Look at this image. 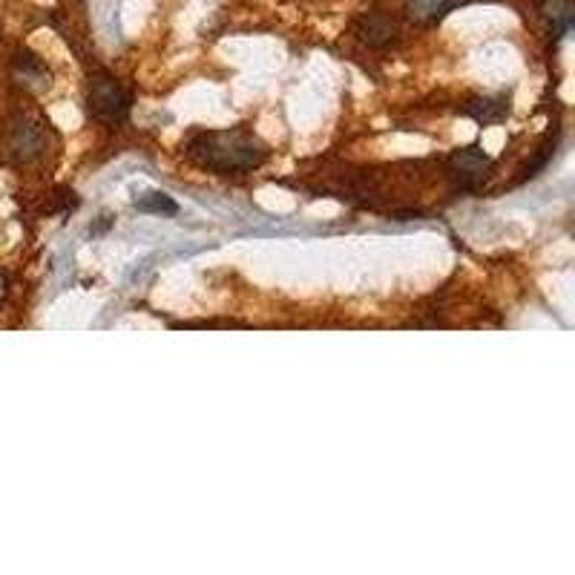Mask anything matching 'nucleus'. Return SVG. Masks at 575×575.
I'll use <instances>...</instances> for the list:
<instances>
[{"instance_id":"obj_7","label":"nucleus","mask_w":575,"mask_h":575,"mask_svg":"<svg viewBox=\"0 0 575 575\" xmlns=\"http://www.w3.org/2000/svg\"><path fill=\"white\" fill-rule=\"evenodd\" d=\"M538 12L550 26L552 38H561V35L570 32L575 15L573 0H538Z\"/></svg>"},{"instance_id":"obj_5","label":"nucleus","mask_w":575,"mask_h":575,"mask_svg":"<svg viewBox=\"0 0 575 575\" xmlns=\"http://www.w3.org/2000/svg\"><path fill=\"white\" fill-rule=\"evenodd\" d=\"M354 32L360 41H366L368 46H386L397 38L400 26L391 18L389 12H380V9H371L363 12L357 21H354Z\"/></svg>"},{"instance_id":"obj_6","label":"nucleus","mask_w":575,"mask_h":575,"mask_svg":"<svg viewBox=\"0 0 575 575\" xmlns=\"http://www.w3.org/2000/svg\"><path fill=\"white\" fill-rule=\"evenodd\" d=\"M12 75L26 90H44V87H49V69H46V64L35 52H26V49L15 55Z\"/></svg>"},{"instance_id":"obj_4","label":"nucleus","mask_w":575,"mask_h":575,"mask_svg":"<svg viewBox=\"0 0 575 575\" xmlns=\"http://www.w3.org/2000/svg\"><path fill=\"white\" fill-rule=\"evenodd\" d=\"M489 170H492V161L478 147H463L446 159V176L455 182L458 190H478L489 179Z\"/></svg>"},{"instance_id":"obj_8","label":"nucleus","mask_w":575,"mask_h":575,"mask_svg":"<svg viewBox=\"0 0 575 575\" xmlns=\"http://www.w3.org/2000/svg\"><path fill=\"white\" fill-rule=\"evenodd\" d=\"M455 6H458V0H406V15L414 23H437Z\"/></svg>"},{"instance_id":"obj_9","label":"nucleus","mask_w":575,"mask_h":575,"mask_svg":"<svg viewBox=\"0 0 575 575\" xmlns=\"http://www.w3.org/2000/svg\"><path fill=\"white\" fill-rule=\"evenodd\" d=\"M133 205H136L141 213H167V216L179 213V205H176L167 193H159V190H153V193H141V196H136Z\"/></svg>"},{"instance_id":"obj_1","label":"nucleus","mask_w":575,"mask_h":575,"mask_svg":"<svg viewBox=\"0 0 575 575\" xmlns=\"http://www.w3.org/2000/svg\"><path fill=\"white\" fill-rule=\"evenodd\" d=\"M184 156L216 176H242L262 167L268 159V147L259 138L233 127V130H202L187 141Z\"/></svg>"},{"instance_id":"obj_3","label":"nucleus","mask_w":575,"mask_h":575,"mask_svg":"<svg viewBox=\"0 0 575 575\" xmlns=\"http://www.w3.org/2000/svg\"><path fill=\"white\" fill-rule=\"evenodd\" d=\"M46 150V133L41 124L29 118H15L3 138V153L15 164H29Z\"/></svg>"},{"instance_id":"obj_2","label":"nucleus","mask_w":575,"mask_h":575,"mask_svg":"<svg viewBox=\"0 0 575 575\" xmlns=\"http://www.w3.org/2000/svg\"><path fill=\"white\" fill-rule=\"evenodd\" d=\"M87 107L92 118L104 124H121L130 115L133 95L130 90H124V84L110 72H95L87 84Z\"/></svg>"}]
</instances>
